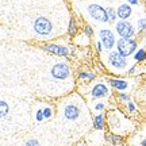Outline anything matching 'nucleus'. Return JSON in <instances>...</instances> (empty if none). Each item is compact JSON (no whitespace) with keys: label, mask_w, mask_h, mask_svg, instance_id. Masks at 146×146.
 I'll list each match as a JSON object with an SVG mask.
<instances>
[{"label":"nucleus","mask_w":146,"mask_h":146,"mask_svg":"<svg viewBox=\"0 0 146 146\" xmlns=\"http://www.w3.org/2000/svg\"><path fill=\"white\" fill-rule=\"evenodd\" d=\"M33 29L34 31L41 36H49L53 33V23L46 16H38L33 22Z\"/></svg>","instance_id":"obj_1"},{"label":"nucleus","mask_w":146,"mask_h":146,"mask_svg":"<svg viewBox=\"0 0 146 146\" xmlns=\"http://www.w3.org/2000/svg\"><path fill=\"white\" fill-rule=\"evenodd\" d=\"M116 49L123 57H129L137 50V41L133 38H120L116 42Z\"/></svg>","instance_id":"obj_2"},{"label":"nucleus","mask_w":146,"mask_h":146,"mask_svg":"<svg viewBox=\"0 0 146 146\" xmlns=\"http://www.w3.org/2000/svg\"><path fill=\"white\" fill-rule=\"evenodd\" d=\"M88 14H89V16H91L92 19H95V21L103 22V23L110 22L107 10L103 8V7L99 5V4H89L88 5Z\"/></svg>","instance_id":"obj_3"},{"label":"nucleus","mask_w":146,"mask_h":146,"mask_svg":"<svg viewBox=\"0 0 146 146\" xmlns=\"http://www.w3.org/2000/svg\"><path fill=\"white\" fill-rule=\"evenodd\" d=\"M50 73L56 80H65L70 76V69L65 62H57L53 65Z\"/></svg>","instance_id":"obj_4"},{"label":"nucleus","mask_w":146,"mask_h":146,"mask_svg":"<svg viewBox=\"0 0 146 146\" xmlns=\"http://www.w3.org/2000/svg\"><path fill=\"white\" fill-rule=\"evenodd\" d=\"M115 29H116V33L120 35V38H131V36L134 35V33H135L134 26L131 25L130 22H127V21L116 22Z\"/></svg>","instance_id":"obj_5"},{"label":"nucleus","mask_w":146,"mask_h":146,"mask_svg":"<svg viewBox=\"0 0 146 146\" xmlns=\"http://www.w3.org/2000/svg\"><path fill=\"white\" fill-rule=\"evenodd\" d=\"M108 62L115 69H125L127 66L126 57H123L119 52H111L108 54Z\"/></svg>","instance_id":"obj_6"},{"label":"nucleus","mask_w":146,"mask_h":146,"mask_svg":"<svg viewBox=\"0 0 146 146\" xmlns=\"http://www.w3.org/2000/svg\"><path fill=\"white\" fill-rule=\"evenodd\" d=\"M62 115L65 119L68 120H76L80 118V115H81V111H80V107L76 104H73V103H69V104L64 106L62 108Z\"/></svg>","instance_id":"obj_7"},{"label":"nucleus","mask_w":146,"mask_h":146,"mask_svg":"<svg viewBox=\"0 0 146 146\" xmlns=\"http://www.w3.org/2000/svg\"><path fill=\"white\" fill-rule=\"evenodd\" d=\"M100 42H102V45L104 46L106 50H111L115 45V36H114V34H112V31H110L107 29L102 30V31H100Z\"/></svg>","instance_id":"obj_8"},{"label":"nucleus","mask_w":146,"mask_h":146,"mask_svg":"<svg viewBox=\"0 0 146 146\" xmlns=\"http://www.w3.org/2000/svg\"><path fill=\"white\" fill-rule=\"evenodd\" d=\"M108 92V87L104 83H98L94 85V88L91 91V98L92 99H100V98H104L107 96Z\"/></svg>","instance_id":"obj_9"},{"label":"nucleus","mask_w":146,"mask_h":146,"mask_svg":"<svg viewBox=\"0 0 146 146\" xmlns=\"http://www.w3.org/2000/svg\"><path fill=\"white\" fill-rule=\"evenodd\" d=\"M43 50L50 52V53H53V54H57V56H61V57H66V56L69 54V50L66 49V47L56 45V43H50V45L43 46Z\"/></svg>","instance_id":"obj_10"},{"label":"nucleus","mask_w":146,"mask_h":146,"mask_svg":"<svg viewBox=\"0 0 146 146\" xmlns=\"http://www.w3.org/2000/svg\"><path fill=\"white\" fill-rule=\"evenodd\" d=\"M116 12H118V18H120V21H127L131 16L133 10H131V5L129 3H125V4H120L118 7Z\"/></svg>","instance_id":"obj_11"},{"label":"nucleus","mask_w":146,"mask_h":146,"mask_svg":"<svg viewBox=\"0 0 146 146\" xmlns=\"http://www.w3.org/2000/svg\"><path fill=\"white\" fill-rule=\"evenodd\" d=\"M108 83L111 84V87H114L118 91H125L129 87L127 81L126 80H120V78H111V80H108Z\"/></svg>","instance_id":"obj_12"},{"label":"nucleus","mask_w":146,"mask_h":146,"mask_svg":"<svg viewBox=\"0 0 146 146\" xmlns=\"http://www.w3.org/2000/svg\"><path fill=\"white\" fill-rule=\"evenodd\" d=\"M94 127L96 130H103V127H104V115L103 114L96 115L94 118Z\"/></svg>","instance_id":"obj_13"},{"label":"nucleus","mask_w":146,"mask_h":146,"mask_svg":"<svg viewBox=\"0 0 146 146\" xmlns=\"http://www.w3.org/2000/svg\"><path fill=\"white\" fill-rule=\"evenodd\" d=\"M134 60H135L137 62H142V61H145L146 60V52L143 50V49H139V50L134 54Z\"/></svg>","instance_id":"obj_14"},{"label":"nucleus","mask_w":146,"mask_h":146,"mask_svg":"<svg viewBox=\"0 0 146 146\" xmlns=\"http://www.w3.org/2000/svg\"><path fill=\"white\" fill-rule=\"evenodd\" d=\"M0 114H1V118H3V119L8 115V104H7L5 100H1V102H0Z\"/></svg>","instance_id":"obj_15"},{"label":"nucleus","mask_w":146,"mask_h":146,"mask_svg":"<svg viewBox=\"0 0 146 146\" xmlns=\"http://www.w3.org/2000/svg\"><path fill=\"white\" fill-rule=\"evenodd\" d=\"M76 30H77V23H76V19L72 16V18L69 19L68 31H69V34H74V33H76Z\"/></svg>","instance_id":"obj_16"},{"label":"nucleus","mask_w":146,"mask_h":146,"mask_svg":"<svg viewBox=\"0 0 146 146\" xmlns=\"http://www.w3.org/2000/svg\"><path fill=\"white\" fill-rule=\"evenodd\" d=\"M107 14H108L110 22L115 23V19H116V16H118V12H116V11H115L112 7H108V8H107Z\"/></svg>","instance_id":"obj_17"},{"label":"nucleus","mask_w":146,"mask_h":146,"mask_svg":"<svg viewBox=\"0 0 146 146\" xmlns=\"http://www.w3.org/2000/svg\"><path fill=\"white\" fill-rule=\"evenodd\" d=\"M137 27L139 31H146V18H141L137 22Z\"/></svg>","instance_id":"obj_18"},{"label":"nucleus","mask_w":146,"mask_h":146,"mask_svg":"<svg viewBox=\"0 0 146 146\" xmlns=\"http://www.w3.org/2000/svg\"><path fill=\"white\" fill-rule=\"evenodd\" d=\"M108 141L112 143V145H118V143H120V142L123 141V138L119 135H110L108 137Z\"/></svg>","instance_id":"obj_19"},{"label":"nucleus","mask_w":146,"mask_h":146,"mask_svg":"<svg viewBox=\"0 0 146 146\" xmlns=\"http://www.w3.org/2000/svg\"><path fill=\"white\" fill-rule=\"evenodd\" d=\"M80 78H84V80H92L95 78V74L94 73H87V72H80Z\"/></svg>","instance_id":"obj_20"},{"label":"nucleus","mask_w":146,"mask_h":146,"mask_svg":"<svg viewBox=\"0 0 146 146\" xmlns=\"http://www.w3.org/2000/svg\"><path fill=\"white\" fill-rule=\"evenodd\" d=\"M43 115H45V119H50L53 115V111L50 107H46V108H43Z\"/></svg>","instance_id":"obj_21"},{"label":"nucleus","mask_w":146,"mask_h":146,"mask_svg":"<svg viewBox=\"0 0 146 146\" xmlns=\"http://www.w3.org/2000/svg\"><path fill=\"white\" fill-rule=\"evenodd\" d=\"M35 119H36V122H42V120L45 119V115H43V110H38L36 111V116H35Z\"/></svg>","instance_id":"obj_22"},{"label":"nucleus","mask_w":146,"mask_h":146,"mask_svg":"<svg viewBox=\"0 0 146 146\" xmlns=\"http://www.w3.org/2000/svg\"><path fill=\"white\" fill-rule=\"evenodd\" d=\"M26 146H39V142H38V139H35V138H31V139H29V141L26 142Z\"/></svg>","instance_id":"obj_23"},{"label":"nucleus","mask_w":146,"mask_h":146,"mask_svg":"<svg viewBox=\"0 0 146 146\" xmlns=\"http://www.w3.org/2000/svg\"><path fill=\"white\" fill-rule=\"evenodd\" d=\"M119 99L123 100V102H127V103H129V102H131V100H130V96H129L127 94H119Z\"/></svg>","instance_id":"obj_24"},{"label":"nucleus","mask_w":146,"mask_h":146,"mask_svg":"<svg viewBox=\"0 0 146 146\" xmlns=\"http://www.w3.org/2000/svg\"><path fill=\"white\" fill-rule=\"evenodd\" d=\"M85 34H87L88 36H92L94 35V29H92L91 26H87L85 27Z\"/></svg>","instance_id":"obj_25"},{"label":"nucleus","mask_w":146,"mask_h":146,"mask_svg":"<svg viewBox=\"0 0 146 146\" xmlns=\"http://www.w3.org/2000/svg\"><path fill=\"white\" fill-rule=\"evenodd\" d=\"M127 108H129L130 112H134V111H135V106H134L133 102H129V103H127Z\"/></svg>","instance_id":"obj_26"},{"label":"nucleus","mask_w":146,"mask_h":146,"mask_svg":"<svg viewBox=\"0 0 146 146\" xmlns=\"http://www.w3.org/2000/svg\"><path fill=\"white\" fill-rule=\"evenodd\" d=\"M106 104L104 103H98V104L95 106V110H98V111H102V110H104Z\"/></svg>","instance_id":"obj_27"},{"label":"nucleus","mask_w":146,"mask_h":146,"mask_svg":"<svg viewBox=\"0 0 146 146\" xmlns=\"http://www.w3.org/2000/svg\"><path fill=\"white\" fill-rule=\"evenodd\" d=\"M129 4H133V5H137L138 4V0H126Z\"/></svg>","instance_id":"obj_28"},{"label":"nucleus","mask_w":146,"mask_h":146,"mask_svg":"<svg viewBox=\"0 0 146 146\" xmlns=\"http://www.w3.org/2000/svg\"><path fill=\"white\" fill-rule=\"evenodd\" d=\"M96 46H98V50H99V52L103 50V45H102V42H98V43H96Z\"/></svg>","instance_id":"obj_29"},{"label":"nucleus","mask_w":146,"mask_h":146,"mask_svg":"<svg viewBox=\"0 0 146 146\" xmlns=\"http://www.w3.org/2000/svg\"><path fill=\"white\" fill-rule=\"evenodd\" d=\"M134 72H135V66H133V68L130 69V72H129V73H134Z\"/></svg>","instance_id":"obj_30"},{"label":"nucleus","mask_w":146,"mask_h":146,"mask_svg":"<svg viewBox=\"0 0 146 146\" xmlns=\"http://www.w3.org/2000/svg\"><path fill=\"white\" fill-rule=\"evenodd\" d=\"M141 146H146V138H145V139H143V141L141 142Z\"/></svg>","instance_id":"obj_31"}]
</instances>
